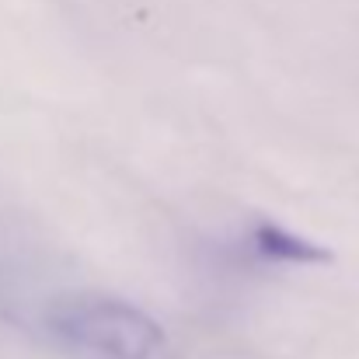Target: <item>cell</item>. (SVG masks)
Instances as JSON below:
<instances>
[{"label": "cell", "instance_id": "obj_1", "mask_svg": "<svg viewBox=\"0 0 359 359\" xmlns=\"http://www.w3.org/2000/svg\"><path fill=\"white\" fill-rule=\"evenodd\" d=\"M35 328L70 359H178L168 328L140 304L105 290H63L42 300Z\"/></svg>", "mask_w": 359, "mask_h": 359}]
</instances>
